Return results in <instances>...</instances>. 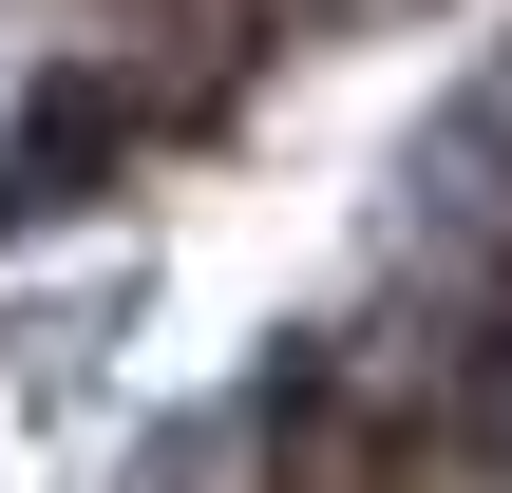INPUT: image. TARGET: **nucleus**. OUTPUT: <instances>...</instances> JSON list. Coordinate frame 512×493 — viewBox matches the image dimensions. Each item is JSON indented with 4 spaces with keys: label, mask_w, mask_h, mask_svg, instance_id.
<instances>
[{
    "label": "nucleus",
    "mask_w": 512,
    "mask_h": 493,
    "mask_svg": "<svg viewBox=\"0 0 512 493\" xmlns=\"http://www.w3.org/2000/svg\"><path fill=\"white\" fill-rule=\"evenodd\" d=\"M399 0H0V190L133 171Z\"/></svg>",
    "instance_id": "obj_1"
}]
</instances>
